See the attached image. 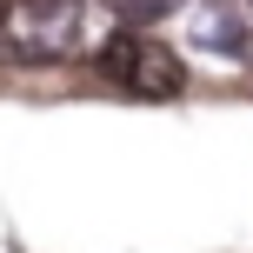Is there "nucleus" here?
Here are the masks:
<instances>
[{
    "mask_svg": "<svg viewBox=\"0 0 253 253\" xmlns=\"http://www.w3.org/2000/svg\"><path fill=\"white\" fill-rule=\"evenodd\" d=\"M93 67H100L120 93H133V100H173V93L187 87V60H180L167 40L133 34V27H120V34L93 53Z\"/></svg>",
    "mask_w": 253,
    "mask_h": 253,
    "instance_id": "f03ea898",
    "label": "nucleus"
},
{
    "mask_svg": "<svg viewBox=\"0 0 253 253\" xmlns=\"http://www.w3.org/2000/svg\"><path fill=\"white\" fill-rule=\"evenodd\" d=\"M120 34V13L107 0H7L0 7V53L20 67L93 60Z\"/></svg>",
    "mask_w": 253,
    "mask_h": 253,
    "instance_id": "f257e3e1",
    "label": "nucleus"
},
{
    "mask_svg": "<svg viewBox=\"0 0 253 253\" xmlns=\"http://www.w3.org/2000/svg\"><path fill=\"white\" fill-rule=\"evenodd\" d=\"M187 34H193V47H213L220 60H247V53H253L247 20H233L227 7H200V13H187Z\"/></svg>",
    "mask_w": 253,
    "mask_h": 253,
    "instance_id": "7ed1b4c3",
    "label": "nucleus"
},
{
    "mask_svg": "<svg viewBox=\"0 0 253 253\" xmlns=\"http://www.w3.org/2000/svg\"><path fill=\"white\" fill-rule=\"evenodd\" d=\"M0 7H7V0H0Z\"/></svg>",
    "mask_w": 253,
    "mask_h": 253,
    "instance_id": "20e7f679",
    "label": "nucleus"
}]
</instances>
